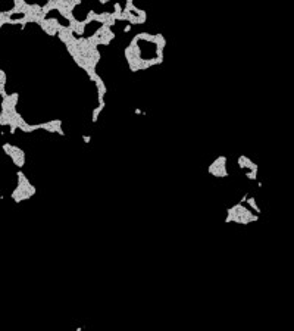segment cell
<instances>
[{
    "label": "cell",
    "mask_w": 294,
    "mask_h": 331,
    "mask_svg": "<svg viewBox=\"0 0 294 331\" xmlns=\"http://www.w3.org/2000/svg\"><path fill=\"white\" fill-rule=\"evenodd\" d=\"M96 84V88H97V97H99V105H106L105 103V96H106L107 93V88H106V84H105V81L101 78L100 75H97L96 78L91 81Z\"/></svg>",
    "instance_id": "9a60e30c"
},
{
    "label": "cell",
    "mask_w": 294,
    "mask_h": 331,
    "mask_svg": "<svg viewBox=\"0 0 294 331\" xmlns=\"http://www.w3.org/2000/svg\"><path fill=\"white\" fill-rule=\"evenodd\" d=\"M165 47L166 40L162 34H135L128 43V46L124 49V58L127 60L129 71L138 72L161 65L163 62Z\"/></svg>",
    "instance_id": "6da1fadb"
},
{
    "label": "cell",
    "mask_w": 294,
    "mask_h": 331,
    "mask_svg": "<svg viewBox=\"0 0 294 331\" xmlns=\"http://www.w3.org/2000/svg\"><path fill=\"white\" fill-rule=\"evenodd\" d=\"M84 22H85V25L91 24V22H99L101 25H110V26H113L115 24H116V21H115L113 13L112 12L99 13V12H94V10H88L87 18L84 19Z\"/></svg>",
    "instance_id": "30bf717a"
},
{
    "label": "cell",
    "mask_w": 294,
    "mask_h": 331,
    "mask_svg": "<svg viewBox=\"0 0 294 331\" xmlns=\"http://www.w3.org/2000/svg\"><path fill=\"white\" fill-rule=\"evenodd\" d=\"M19 100V94L18 93H7L5 97H2V105H0V125L9 127L10 132L14 134L16 130H21L24 132H34L37 131L35 124H28L25 119L22 118L18 111H16V105Z\"/></svg>",
    "instance_id": "3957f363"
},
{
    "label": "cell",
    "mask_w": 294,
    "mask_h": 331,
    "mask_svg": "<svg viewBox=\"0 0 294 331\" xmlns=\"http://www.w3.org/2000/svg\"><path fill=\"white\" fill-rule=\"evenodd\" d=\"M16 177H18V185L15 187L10 197H12L15 203H21L24 200H28V199L33 197L37 193V188L30 183V180L27 178V175L22 171H16Z\"/></svg>",
    "instance_id": "52a82bcc"
},
{
    "label": "cell",
    "mask_w": 294,
    "mask_h": 331,
    "mask_svg": "<svg viewBox=\"0 0 294 331\" xmlns=\"http://www.w3.org/2000/svg\"><path fill=\"white\" fill-rule=\"evenodd\" d=\"M38 26H40V28L47 34V35L54 37V35H58V33H59V30H60V26H62V24H60L59 21H58V18H50V16H47L46 19H43L40 24H38Z\"/></svg>",
    "instance_id": "7c38bea8"
},
{
    "label": "cell",
    "mask_w": 294,
    "mask_h": 331,
    "mask_svg": "<svg viewBox=\"0 0 294 331\" xmlns=\"http://www.w3.org/2000/svg\"><path fill=\"white\" fill-rule=\"evenodd\" d=\"M35 128L37 130H44L47 132H54V134H59V135H65V131L62 130V121L60 119H50V121L41 122V124H35Z\"/></svg>",
    "instance_id": "4fadbf2b"
},
{
    "label": "cell",
    "mask_w": 294,
    "mask_h": 331,
    "mask_svg": "<svg viewBox=\"0 0 294 331\" xmlns=\"http://www.w3.org/2000/svg\"><path fill=\"white\" fill-rule=\"evenodd\" d=\"M207 172L216 178H227L228 169H227V156H218L213 162L209 165Z\"/></svg>",
    "instance_id": "8fae6325"
},
{
    "label": "cell",
    "mask_w": 294,
    "mask_h": 331,
    "mask_svg": "<svg viewBox=\"0 0 294 331\" xmlns=\"http://www.w3.org/2000/svg\"><path fill=\"white\" fill-rule=\"evenodd\" d=\"M82 140H84V141H85V143H88V141H90V140H91V137H90V135H82Z\"/></svg>",
    "instance_id": "d6986e66"
},
{
    "label": "cell",
    "mask_w": 294,
    "mask_h": 331,
    "mask_svg": "<svg viewBox=\"0 0 294 331\" xmlns=\"http://www.w3.org/2000/svg\"><path fill=\"white\" fill-rule=\"evenodd\" d=\"M113 18L115 21H127L129 25H143L147 21V12L133 3V0H127L122 6L121 3H113Z\"/></svg>",
    "instance_id": "277c9868"
},
{
    "label": "cell",
    "mask_w": 294,
    "mask_h": 331,
    "mask_svg": "<svg viewBox=\"0 0 294 331\" xmlns=\"http://www.w3.org/2000/svg\"><path fill=\"white\" fill-rule=\"evenodd\" d=\"M256 221H259V215L253 213L250 209H247L241 203H237V205L227 209V218H225L227 224L228 222H235V224L247 225L250 222H256Z\"/></svg>",
    "instance_id": "8992f818"
},
{
    "label": "cell",
    "mask_w": 294,
    "mask_h": 331,
    "mask_svg": "<svg viewBox=\"0 0 294 331\" xmlns=\"http://www.w3.org/2000/svg\"><path fill=\"white\" fill-rule=\"evenodd\" d=\"M103 109H105V105H99L93 111V115H91V121H93V122H96V121L99 119V115L101 113V111H103Z\"/></svg>",
    "instance_id": "ac0fdd59"
},
{
    "label": "cell",
    "mask_w": 294,
    "mask_h": 331,
    "mask_svg": "<svg viewBox=\"0 0 294 331\" xmlns=\"http://www.w3.org/2000/svg\"><path fill=\"white\" fill-rule=\"evenodd\" d=\"M237 163H238V166H240V169H243V171H246V174H257V165L254 163L253 160L250 158H247L246 155H241V156H238V159H237Z\"/></svg>",
    "instance_id": "5bb4252c"
},
{
    "label": "cell",
    "mask_w": 294,
    "mask_h": 331,
    "mask_svg": "<svg viewBox=\"0 0 294 331\" xmlns=\"http://www.w3.org/2000/svg\"><path fill=\"white\" fill-rule=\"evenodd\" d=\"M78 5H81L80 0H49V2H46V5H43L41 7H43V12L46 15H49V12H52V10H56L69 22L75 18L74 9Z\"/></svg>",
    "instance_id": "5b68a950"
},
{
    "label": "cell",
    "mask_w": 294,
    "mask_h": 331,
    "mask_svg": "<svg viewBox=\"0 0 294 331\" xmlns=\"http://www.w3.org/2000/svg\"><path fill=\"white\" fill-rule=\"evenodd\" d=\"M113 38H115V33L112 31V26L110 25H100V28H97V30L88 37V40L97 47L110 44V41Z\"/></svg>",
    "instance_id": "ba28073f"
},
{
    "label": "cell",
    "mask_w": 294,
    "mask_h": 331,
    "mask_svg": "<svg viewBox=\"0 0 294 331\" xmlns=\"http://www.w3.org/2000/svg\"><path fill=\"white\" fill-rule=\"evenodd\" d=\"M246 202H247V205L250 206V208H253V211L256 212V215H257V213H260V208L257 206V203H256V199H254L253 196H250V194H248L247 199H246Z\"/></svg>",
    "instance_id": "e0dca14e"
},
{
    "label": "cell",
    "mask_w": 294,
    "mask_h": 331,
    "mask_svg": "<svg viewBox=\"0 0 294 331\" xmlns=\"http://www.w3.org/2000/svg\"><path fill=\"white\" fill-rule=\"evenodd\" d=\"M2 149L10 158V160L14 162V165L16 168L21 169L22 166L25 165V152L21 147H18V146H15V144H10V143H5V144L2 146Z\"/></svg>",
    "instance_id": "9c48e42d"
},
{
    "label": "cell",
    "mask_w": 294,
    "mask_h": 331,
    "mask_svg": "<svg viewBox=\"0 0 294 331\" xmlns=\"http://www.w3.org/2000/svg\"><path fill=\"white\" fill-rule=\"evenodd\" d=\"M6 79H7L6 72L0 68V96H2V97H5V96L7 94V91H6Z\"/></svg>",
    "instance_id": "2e32d148"
},
{
    "label": "cell",
    "mask_w": 294,
    "mask_h": 331,
    "mask_svg": "<svg viewBox=\"0 0 294 331\" xmlns=\"http://www.w3.org/2000/svg\"><path fill=\"white\" fill-rule=\"evenodd\" d=\"M58 38L65 44L66 52L77 63V66L87 74L90 81H93L99 75L96 68L101 59L99 47L94 46L88 40V37H75L66 25H62V28L58 33Z\"/></svg>",
    "instance_id": "7a4b0ae2"
}]
</instances>
